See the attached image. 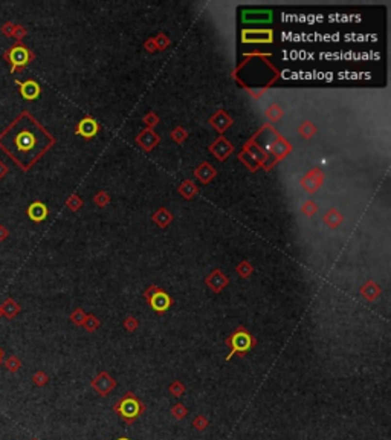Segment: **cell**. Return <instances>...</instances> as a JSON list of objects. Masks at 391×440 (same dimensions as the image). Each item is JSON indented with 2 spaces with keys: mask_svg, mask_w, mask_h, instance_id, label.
<instances>
[{
  "mask_svg": "<svg viewBox=\"0 0 391 440\" xmlns=\"http://www.w3.org/2000/svg\"><path fill=\"white\" fill-rule=\"evenodd\" d=\"M33 440H38V439H33Z\"/></svg>",
  "mask_w": 391,
  "mask_h": 440,
  "instance_id": "24",
  "label": "cell"
},
{
  "mask_svg": "<svg viewBox=\"0 0 391 440\" xmlns=\"http://www.w3.org/2000/svg\"><path fill=\"white\" fill-rule=\"evenodd\" d=\"M225 344L229 347V355L226 356V361H229L234 355L245 356L251 349L257 345V339L245 327H238L226 338Z\"/></svg>",
  "mask_w": 391,
  "mask_h": 440,
  "instance_id": "3",
  "label": "cell"
},
{
  "mask_svg": "<svg viewBox=\"0 0 391 440\" xmlns=\"http://www.w3.org/2000/svg\"><path fill=\"white\" fill-rule=\"evenodd\" d=\"M70 320H72L73 322H75L77 326H83L84 320H86V315H84V312H83L81 309H77V310L70 315Z\"/></svg>",
  "mask_w": 391,
  "mask_h": 440,
  "instance_id": "20",
  "label": "cell"
},
{
  "mask_svg": "<svg viewBox=\"0 0 391 440\" xmlns=\"http://www.w3.org/2000/svg\"><path fill=\"white\" fill-rule=\"evenodd\" d=\"M361 293H362V297H364L365 300H368V301H374V300L379 297L380 289L374 285L373 281H368V283H365V285L361 288Z\"/></svg>",
  "mask_w": 391,
  "mask_h": 440,
  "instance_id": "10",
  "label": "cell"
},
{
  "mask_svg": "<svg viewBox=\"0 0 391 440\" xmlns=\"http://www.w3.org/2000/svg\"><path fill=\"white\" fill-rule=\"evenodd\" d=\"M116 385H118V384H116V379L113 378L110 373H107V372H100L90 381L92 390L97 393L98 396H101V397L109 396L116 389Z\"/></svg>",
  "mask_w": 391,
  "mask_h": 440,
  "instance_id": "5",
  "label": "cell"
},
{
  "mask_svg": "<svg viewBox=\"0 0 391 440\" xmlns=\"http://www.w3.org/2000/svg\"><path fill=\"white\" fill-rule=\"evenodd\" d=\"M6 57H8V61L11 63V72H14L18 68L26 66L28 63H29V60H31L29 51L25 46H20V45L9 49Z\"/></svg>",
  "mask_w": 391,
  "mask_h": 440,
  "instance_id": "6",
  "label": "cell"
},
{
  "mask_svg": "<svg viewBox=\"0 0 391 440\" xmlns=\"http://www.w3.org/2000/svg\"><path fill=\"white\" fill-rule=\"evenodd\" d=\"M191 425H193V428L196 429V431L204 433V431H206L208 426H209V421H208V417H206V416H204V414H197V416L193 419Z\"/></svg>",
  "mask_w": 391,
  "mask_h": 440,
  "instance_id": "14",
  "label": "cell"
},
{
  "mask_svg": "<svg viewBox=\"0 0 391 440\" xmlns=\"http://www.w3.org/2000/svg\"><path fill=\"white\" fill-rule=\"evenodd\" d=\"M33 382L37 385V387H45L48 382H49V376L45 373V372H35L34 374H33Z\"/></svg>",
  "mask_w": 391,
  "mask_h": 440,
  "instance_id": "17",
  "label": "cell"
},
{
  "mask_svg": "<svg viewBox=\"0 0 391 440\" xmlns=\"http://www.w3.org/2000/svg\"><path fill=\"white\" fill-rule=\"evenodd\" d=\"M170 414L176 419V421H184V419L188 416V408H187L182 402H176V404L171 406Z\"/></svg>",
  "mask_w": 391,
  "mask_h": 440,
  "instance_id": "13",
  "label": "cell"
},
{
  "mask_svg": "<svg viewBox=\"0 0 391 440\" xmlns=\"http://www.w3.org/2000/svg\"><path fill=\"white\" fill-rule=\"evenodd\" d=\"M83 326L87 332H95L100 327V320L97 317H93V315H86V320H84Z\"/></svg>",
  "mask_w": 391,
  "mask_h": 440,
  "instance_id": "16",
  "label": "cell"
},
{
  "mask_svg": "<svg viewBox=\"0 0 391 440\" xmlns=\"http://www.w3.org/2000/svg\"><path fill=\"white\" fill-rule=\"evenodd\" d=\"M54 142L49 133L23 112L0 135V149L26 171Z\"/></svg>",
  "mask_w": 391,
  "mask_h": 440,
  "instance_id": "1",
  "label": "cell"
},
{
  "mask_svg": "<svg viewBox=\"0 0 391 440\" xmlns=\"http://www.w3.org/2000/svg\"><path fill=\"white\" fill-rule=\"evenodd\" d=\"M48 214V208L45 203L41 202H34L28 208V216L34 220V222H41Z\"/></svg>",
  "mask_w": 391,
  "mask_h": 440,
  "instance_id": "9",
  "label": "cell"
},
{
  "mask_svg": "<svg viewBox=\"0 0 391 440\" xmlns=\"http://www.w3.org/2000/svg\"><path fill=\"white\" fill-rule=\"evenodd\" d=\"M16 83L20 86V93H22V97L25 100H35L40 95L38 83H35L33 80L25 81V83H18V81H16Z\"/></svg>",
  "mask_w": 391,
  "mask_h": 440,
  "instance_id": "7",
  "label": "cell"
},
{
  "mask_svg": "<svg viewBox=\"0 0 391 440\" xmlns=\"http://www.w3.org/2000/svg\"><path fill=\"white\" fill-rule=\"evenodd\" d=\"M20 367H22V362H20V359L16 358V356H11V358H8V359H6V369H8L9 372H11V373L18 372Z\"/></svg>",
  "mask_w": 391,
  "mask_h": 440,
  "instance_id": "18",
  "label": "cell"
},
{
  "mask_svg": "<svg viewBox=\"0 0 391 440\" xmlns=\"http://www.w3.org/2000/svg\"><path fill=\"white\" fill-rule=\"evenodd\" d=\"M145 300L150 303V306L153 307L154 312L157 313H164L170 309V306L173 305V300L170 298L167 292H164L162 289L156 288V286H152L149 290H145L144 293Z\"/></svg>",
  "mask_w": 391,
  "mask_h": 440,
  "instance_id": "4",
  "label": "cell"
},
{
  "mask_svg": "<svg viewBox=\"0 0 391 440\" xmlns=\"http://www.w3.org/2000/svg\"><path fill=\"white\" fill-rule=\"evenodd\" d=\"M2 361H3V352L0 349V364H2Z\"/></svg>",
  "mask_w": 391,
  "mask_h": 440,
  "instance_id": "22",
  "label": "cell"
},
{
  "mask_svg": "<svg viewBox=\"0 0 391 440\" xmlns=\"http://www.w3.org/2000/svg\"><path fill=\"white\" fill-rule=\"evenodd\" d=\"M138 326H139V322H138V320H136L135 317H127L124 320V327L129 330V332H135L136 329H138Z\"/></svg>",
  "mask_w": 391,
  "mask_h": 440,
  "instance_id": "19",
  "label": "cell"
},
{
  "mask_svg": "<svg viewBox=\"0 0 391 440\" xmlns=\"http://www.w3.org/2000/svg\"><path fill=\"white\" fill-rule=\"evenodd\" d=\"M206 285L213 289L214 292H220L221 289H223L226 285H228V278L221 274V272H219V271H216V272H213L208 278H206Z\"/></svg>",
  "mask_w": 391,
  "mask_h": 440,
  "instance_id": "8",
  "label": "cell"
},
{
  "mask_svg": "<svg viewBox=\"0 0 391 440\" xmlns=\"http://www.w3.org/2000/svg\"><path fill=\"white\" fill-rule=\"evenodd\" d=\"M18 310H20V307L16 305V303L13 301V300H8L5 305H3V313L8 317V318H13V317H16L17 313H18Z\"/></svg>",
  "mask_w": 391,
  "mask_h": 440,
  "instance_id": "15",
  "label": "cell"
},
{
  "mask_svg": "<svg viewBox=\"0 0 391 440\" xmlns=\"http://www.w3.org/2000/svg\"><path fill=\"white\" fill-rule=\"evenodd\" d=\"M98 127H97V122L93 119H83L78 125V133H81L83 136H93L97 133Z\"/></svg>",
  "mask_w": 391,
  "mask_h": 440,
  "instance_id": "11",
  "label": "cell"
},
{
  "mask_svg": "<svg viewBox=\"0 0 391 440\" xmlns=\"http://www.w3.org/2000/svg\"><path fill=\"white\" fill-rule=\"evenodd\" d=\"M251 266L249 265H241V266H238V274L241 275V277H248L249 274H251Z\"/></svg>",
  "mask_w": 391,
  "mask_h": 440,
  "instance_id": "21",
  "label": "cell"
},
{
  "mask_svg": "<svg viewBox=\"0 0 391 440\" xmlns=\"http://www.w3.org/2000/svg\"><path fill=\"white\" fill-rule=\"evenodd\" d=\"M168 391H170V394H171L173 397H176V399H179V397L185 394V391H187V387H185V384H184L182 381L174 379V381H173L170 385H168Z\"/></svg>",
  "mask_w": 391,
  "mask_h": 440,
  "instance_id": "12",
  "label": "cell"
},
{
  "mask_svg": "<svg viewBox=\"0 0 391 440\" xmlns=\"http://www.w3.org/2000/svg\"><path fill=\"white\" fill-rule=\"evenodd\" d=\"M116 440H130V439H129V437H118Z\"/></svg>",
  "mask_w": 391,
  "mask_h": 440,
  "instance_id": "23",
  "label": "cell"
},
{
  "mask_svg": "<svg viewBox=\"0 0 391 440\" xmlns=\"http://www.w3.org/2000/svg\"><path fill=\"white\" fill-rule=\"evenodd\" d=\"M113 413L127 425H133L147 411V405L133 391H125L112 406Z\"/></svg>",
  "mask_w": 391,
  "mask_h": 440,
  "instance_id": "2",
  "label": "cell"
}]
</instances>
